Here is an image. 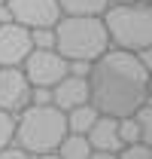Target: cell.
<instances>
[{
    "mask_svg": "<svg viewBox=\"0 0 152 159\" xmlns=\"http://www.w3.org/2000/svg\"><path fill=\"white\" fill-rule=\"evenodd\" d=\"M88 101L97 113L128 116L143 101H149V67L137 58V52L110 46L88 67Z\"/></svg>",
    "mask_w": 152,
    "mask_h": 159,
    "instance_id": "cell-1",
    "label": "cell"
},
{
    "mask_svg": "<svg viewBox=\"0 0 152 159\" xmlns=\"http://www.w3.org/2000/svg\"><path fill=\"white\" fill-rule=\"evenodd\" d=\"M67 135V116L64 110L49 104H27L15 113V135L12 141L27 156H55L58 141Z\"/></svg>",
    "mask_w": 152,
    "mask_h": 159,
    "instance_id": "cell-2",
    "label": "cell"
},
{
    "mask_svg": "<svg viewBox=\"0 0 152 159\" xmlns=\"http://www.w3.org/2000/svg\"><path fill=\"white\" fill-rule=\"evenodd\" d=\"M103 28L110 46L140 52L143 46H152V3L149 0H131V3H110L103 12Z\"/></svg>",
    "mask_w": 152,
    "mask_h": 159,
    "instance_id": "cell-3",
    "label": "cell"
},
{
    "mask_svg": "<svg viewBox=\"0 0 152 159\" xmlns=\"http://www.w3.org/2000/svg\"><path fill=\"white\" fill-rule=\"evenodd\" d=\"M55 49L67 61H95L110 49V37L100 16H61L55 21Z\"/></svg>",
    "mask_w": 152,
    "mask_h": 159,
    "instance_id": "cell-4",
    "label": "cell"
},
{
    "mask_svg": "<svg viewBox=\"0 0 152 159\" xmlns=\"http://www.w3.org/2000/svg\"><path fill=\"white\" fill-rule=\"evenodd\" d=\"M21 70L24 77L31 80V86H46L52 89L61 77H67V58L58 52V49H31L24 61H21Z\"/></svg>",
    "mask_w": 152,
    "mask_h": 159,
    "instance_id": "cell-5",
    "label": "cell"
},
{
    "mask_svg": "<svg viewBox=\"0 0 152 159\" xmlns=\"http://www.w3.org/2000/svg\"><path fill=\"white\" fill-rule=\"evenodd\" d=\"M6 9L12 21L24 28H55V21L61 19L58 0H6Z\"/></svg>",
    "mask_w": 152,
    "mask_h": 159,
    "instance_id": "cell-6",
    "label": "cell"
},
{
    "mask_svg": "<svg viewBox=\"0 0 152 159\" xmlns=\"http://www.w3.org/2000/svg\"><path fill=\"white\" fill-rule=\"evenodd\" d=\"M31 80L24 77L21 64H0V107L19 113L31 104Z\"/></svg>",
    "mask_w": 152,
    "mask_h": 159,
    "instance_id": "cell-7",
    "label": "cell"
},
{
    "mask_svg": "<svg viewBox=\"0 0 152 159\" xmlns=\"http://www.w3.org/2000/svg\"><path fill=\"white\" fill-rule=\"evenodd\" d=\"M116 122H119V116L97 113V119L91 122V129L85 132V138H88V144H91V156H97V159H116V153L122 150V138H119Z\"/></svg>",
    "mask_w": 152,
    "mask_h": 159,
    "instance_id": "cell-8",
    "label": "cell"
},
{
    "mask_svg": "<svg viewBox=\"0 0 152 159\" xmlns=\"http://www.w3.org/2000/svg\"><path fill=\"white\" fill-rule=\"evenodd\" d=\"M31 49V28L19 21H0V64H21Z\"/></svg>",
    "mask_w": 152,
    "mask_h": 159,
    "instance_id": "cell-9",
    "label": "cell"
},
{
    "mask_svg": "<svg viewBox=\"0 0 152 159\" xmlns=\"http://www.w3.org/2000/svg\"><path fill=\"white\" fill-rule=\"evenodd\" d=\"M85 101H88V80L85 77L67 74V77H61L52 86V104L61 107V110H70V107L85 104Z\"/></svg>",
    "mask_w": 152,
    "mask_h": 159,
    "instance_id": "cell-10",
    "label": "cell"
},
{
    "mask_svg": "<svg viewBox=\"0 0 152 159\" xmlns=\"http://www.w3.org/2000/svg\"><path fill=\"white\" fill-rule=\"evenodd\" d=\"M55 156H61V159H91V144L79 132H67L64 138L58 141Z\"/></svg>",
    "mask_w": 152,
    "mask_h": 159,
    "instance_id": "cell-11",
    "label": "cell"
},
{
    "mask_svg": "<svg viewBox=\"0 0 152 159\" xmlns=\"http://www.w3.org/2000/svg\"><path fill=\"white\" fill-rule=\"evenodd\" d=\"M64 116H67V132H79V135H85L88 129H91V122L97 119V110L91 101H85V104H76L70 110H64Z\"/></svg>",
    "mask_w": 152,
    "mask_h": 159,
    "instance_id": "cell-12",
    "label": "cell"
},
{
    "mask_svg": "<svg viewBox=\"0 0 152 159\" xmlns=\"http://www.w3.org/2000/svg\"><path fill=\"white\" fill-rule=\"evenodd\" d=\"M61 16H100L110 0H58Z\"/></svg>",
    "mask_w": 152,
    "mask_h": 159,
    "instance_id": "cell-13",
    "label": "cell"
},
{
    "mask_svg": "<svg viewBox=\"0 0 152 159\" xmlns=\"http://www.w3.org/2000/svg\"><path fill=\"white\" fill-rule=\"evenodd\" d=\"M116 129H119V138H122V144H131V141H143V132H140V125H137V119H134L131 113H128V116H119Z\"/></svg>",
    "mask_w": 152,
    "mask_h": 159,
    "instance_id": "cell-14",
    "label": "cell"
},
{
    "mask_svg": "<svg viewBox=\"0 0 152 159\" xmlns=\"http://www.w3.org/2000/svg\"><path fill=\"white\" fill-rule=\"evenodd\" d=\"M116 159H152V144H146V141L122 144V150L116 153Z\"/></svg>",
    "mask_w": 152,
    "mask_h": 159,
    "instance_id": "cell-15",
    "label": "cell"
},
{
    "mask_svg": "<svg viewBox=\"0 0 152 159\" xmlns=\"http://www.w3.org/2000/svg\"><path fill=\"white\" fill-rule=\"evenodd\" d=\"M12 135H15V113L0 107V147L12 144Z\"/></svg>",
    "mask_w": 152,
    "mask_h": 159,
    "instance_id": "cell-16",
    "label": "cell"
},
{
    "mask_svg": "<svg viewBox=\"0 0 152 159\" xmlns=\"http://www.w3.org/2000/svg\"><path fill=\"white\" fill-rule=\"evenodd\" d=\"M31 43L37 49H55V31L52 28H31Z\"/></svg>",
    "mask_w": 152,
    "mask_h": 159,
    "instance_id": "cell-17",
    "label": "cell"
},
{
    "mask_svg": "<svg viewBox=\"0 0 152 159\" xmlns=\"http://www.w3.org/2000/svg\"><path fill=\"white\" fill-rule=\"evenodd\" d=\"M110 3H131V0H110Z\"/></svg>",
    "mask_w": 152,
    "mask_h": 159,
    "instance_id": "cell-18",
    "label": "cell"
},
{
    "mask_svg": "<svg viewBox=\"0 0 152 159\" xmlns=\"http://www.w3.org/2000/svg\"><path fill=\"white\" fill-rule=\"evenodd\" d=\"M0 3H6V0H0Z\"/></svg>",
    "mask_w": 152,
    "mask_h": 159,
    "instance_id": "cell-19",
    "label": "cell"
}]
</instances>
